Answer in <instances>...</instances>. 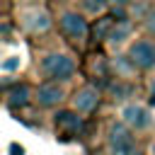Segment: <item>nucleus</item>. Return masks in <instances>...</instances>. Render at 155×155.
<instances>
[{
	"mask_svg": "<svg viewBox=\"0 0 155 155\" xmlns=\"http://www.w3.org/2000/svg\"><path fill=\"white\" fill-rule=\"evenodd\" d=\"M29 102V87L27 85H15L12 90H7L5 94V104L10 109H17V107H24Z\"/></svg>",
	"mask_w": 155,
	"mask_h": 155,
	"instance_id": "obj_9",
	"label": "nucleus"
},
{
	"mask_svg": "<svg viewBox=\"0 0 155 155\" xmlns=\"http://www.w3.org/2000/svg\"><path fill=\"white\" fill-rule=\"evenodd\" d=\"M109 155H145L138 148H128V150H109Z\"/></svg>",
	"mask_w": 155,
	"mask_h": 155,
	"instance_id": "obj_14",
	"label": "nucleus"
},
{
	"mask_svg": "<svg viewBox=\"0 0 155 155\" xmlns=\"http://www.w3.org/2000/svg\"><path fill=\"white\" fill-rule=\"evenodd\" d=\"M148 155H155V140L150 143V148H148Z\"/></svg>",
	"mask_w": 155,
	"mask_h": 155,
	"instance_id": "obj_17",
	"label": "nucleus"
},
{
	"mask_svg": "<svg viewBox=\"0 0 155 155\" xmlns=\"http://www.w3.org/2000/svg\"><path fill=\"white\" fill-rule=\"evenodd\" d=\"M153 99H155V82H153Z\"/></svg>",
	"mask_w": 155,
	"mask_h": 155,
	"instance_id": "obj_18",
	"label": "nucleus"
},
{
	"mask_svg": "<svg viewBox=\"0 0 155 155\" xmlns=\"http://www.w3.org/2000/svg\"><path fill=\"white\" fill-rule=\"evenodd\" d=\"M36 99H39L41 107H56L63 99V90L58 85H41L39 92H36Z\"/></svg>",
	"mask_w": 155,
	"mask_h": 155,
	"instance_id": "obj_8",
	"label": "nucleus"
},
{
	"mask_svg": "<svg viewBox=\"0 0 155 155\" xmlns=\"http://www.w3.org/2000/svg\"><path fill=\"white\" fill-rule=\"evenodd\" d=\"M41 70L46 78L51 80H68L73 73H75V63L73 58H68L65 53H48L44 61H41Z\"/></svg>",
	"mask_w": 155,
	"mask_h": 155,
	"instance_id": "obj_1",
	"label": "nucleus"
},
{
	"mask_svg": "<svg viewBox=\"0 0 155 155\" xmlns=\"http://www.w3.org/2000/svg\"><path fill=\"white\" fill-rule=\"evenodd\" d=\"M82 128V119L78 116V111H58L56 114V131L63 138H73L78 136Z\"/></svg>",
	"mask_w": 155,
	"mask_h": 155,
	"instance_id": "obj_6",
	"label": "nucleus"
},
{
	"mask_svg": "<svg viewBox=\"0 0 155 155\" xmlns=\"http://www.w3.org/2000/svg\"><path fill=\"white\" fill-rule=\"evenodd\" d=\"M107 2H109V0H82V7H85L87 12H99Z\"/></svg>",
	"mask_w": 155,
	"mask_h": 155,
	"instance_id": "obj_12",
	"label": "nucleus"
},
{
	"mask_svg": "<svg viewBox=\"0 0 155 155\" xmlns=\"http://www.w3.org/2000/svg\"><path fill=\"white\" fill-rule=\"evenodd\" d=\"M128 58L138 68H150V65H155V46L150 41H136L128 48Z\"/></svg>",
	"mask_w": 155,
	"mask_h": 155,
	"instance_id": "obj_5",
	"label": "nucleus"
},
{
	"mask_svg": "<svg viewBox=\"0 0 155 155\" xmlns=\"http://www.w3.org/2000/svg\"><path fill=\"white\" fill-rule=\"evenodd\" d=\"M109 29H114V17H102L99 19V24L94 27V39L97 41H102L104 36H111V31Z\"/></svg>",
	"mask_w": 155,
	"mask_h": 155,
	"instance_id": "obj_11",
	"label": "nucleus"
},
{
	"mask_svg": "<svg viewBox=\"0 0 155 155\" xmlns=\"http://www.w3.org/2000/svg\"><path fill=\"white\" fill-rule=\"evenodd\" d=\"M150 121H153L150 111H148L145 107H140V104H128V107H124V111H121V124H126L133 133H136V131H145V128L150 126Z\"/></svg>",
	"mask_w": 155,
	"mask_h": 155,
	"instance_id": "obj_4",
	"label": "nucleus"
},
{
	"mask_svg": "<svg viewBox=\"0 0 155 155\" xmlns=\"http://www.w3.org/2000/svg\"><path fill=\"white\" fill-rule=\"evenodd\" d=\"M126 31H128V24H121L119 29L114 27V29H111V36H109V39H114V41H121V36H124Z\"/></svg>",
	"mask_w": 155,
	"mask_h": 155,
	"instance_id": "obj_13",
	"label": "nucleus"
},
{
	"mask_svg": "<svg viewBox=\"0 0 155 155\" xmlns=\"http://www.w3.org/2000/svg\"><path fill=\"white\" fill-rule=\"evenodd\" d=\"M24 24H27L31 31H46V29H48V24H51V19H48V15H46V12L31 10V12H27V15H24Z\"/></svg>",
	"mask_w": 155,
	"mask_h": 155,
	"instance_id": "obj_10",
	"label": "nucleus"
},
{
	"mask_svg": "<svg viewBox=\"0 0 155 155\" xmlns=\"http://www.w3.org/2000/svg\"><path fill=\"white\" fill-rule=\"evenodd\" d=\"M107 148H109V150L138 148V145H136V133H133L126 124H111V126H109V133H107Z\"/></svg>",
	"mask_w": 155,
	"mask_h": 155,
	"instance_id": "obj_2",
	"label": "nucleus"
},
{
	"mask_svg": "<svg viewBox=\"0 0 155 155\" xmlns=\"http://www.w3.org/2000/svg\"><path fill=\"white\" fill-rule=\"evenodd\" d=\"M109 2H114V5H128L131 0H109Z\"/></svg>",
	"mask_w": 155,
	"mask_h": 155,
	"instance_id": "obj_16",
	"label": "nucleus"
},
{
	"mask_svg": "<svg viewBox=\"0 0 155 155\" xmlns=\"http://www.w3.org/2000/svg\"><path fill=\"white\" fill-rule=\"evenodd\" d=\"M97 104H99V90H97V87H82V90H78L75 97H73L75 111H82V114L94 111Z\"/></svg>",
	"mask_w": 155,
	"mask_h": 155,
	"instance_id": "obj_7",
	"label": "nucleus"
},
{
	"mask_svg": "<svg viewBox=\"0 0 155 155\" xmlns=\"http://www.w3.org/2000/svg\"><path fill=\"white\" fill-rule=\"evenodd\" d=\"M145 27H148V31H150V34H155V10L148 15V19H145Z\"/></svg>",
	"mask_w": 155,
	"mask_h": 155,
	"instance_id": "obj_15",
	"label": "nucleus"
},
{
	"mask_svg": "<svg viewBox=\"0 0 155 155\" xmlns=\"http://www.w3.org/2000/svg\"><path fill=\"white\" fill-rule=\"evenodd\" d=\"M58 24H61V31H63L70 41H82V39L87 36V31H90L87 22H85L78 12H63Z\"/></svg>",
	"mask_w": 155,
	"mask_h": 155,
	"instance_id": "obj_3",
	"label": "nucleus"
}]
</instances>
